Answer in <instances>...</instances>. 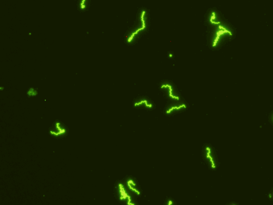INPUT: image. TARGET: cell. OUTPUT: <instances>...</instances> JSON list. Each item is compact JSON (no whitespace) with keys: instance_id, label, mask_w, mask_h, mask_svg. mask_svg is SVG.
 Here are the masks:
<instances>
[{"instance_id":"11","label":"cell","mask_w":273,"mask_h":205,"mask_svg":"<svg viewBox=\"0 0 273 205\" xmlns=\"http://www.w3.org/2000/svg\"><path fill=\"white\" fill-rule=\"evenodd\" d=\"M172 56H172V55H171V54H170V55H169V57H171Z\"/></svg>"},{"instance_id":"9","label":"cell","mask_w":273,"mask_h":205,"mask_svg":"<svg viewBox=\"0 0 273 205\" xmlns=\"http://www.w3.org/2000/svg\"><path fill=\"white\" fill-rule=\"evenodd\" d=\"M182 107H184V108H186V106H185V104H183L181 105V106H180L179 107H173L171 108L170 110L168 111L167 112V113H169L171 112V111L173 110H174V109H180L181 108H182Z\"/></svg>"},{"instance_id":"5","label":"cell","mask_w":273,"mask_h":205,"mask_svg":"<svg viewBox=\"0 0 273 205\" xmlns=\"http://www.w3.org/2000/svg\"><path fill=\"white\" fill-rule=\"evenodd\" d=\"M166 87H168L169 88V90H170V91H169V96L172 98H176L177 100H179V98L178 97V96H174L173 95H172V88H171V85H163L161 86V89H162V88H164Z\"/></svg>"},{"instance_id":"4","label":"cell","mask_w":273,"mask_h":205,"mask_svg":"<svg viewBox=\"0 0 273 205\" xmlns=\"http://www.w3.org/2000/svg\"><path fill=\"white\" fill-rule=\"evenodd\" d=\"M89 0H80L79 7L80 11H85L88 6Z\"/></svg>"},{"instance_id":"8","label":"cell","mask_w":273,"mask_h":205,"mask_svg":"<svg viewBox=\"0 0 273 205\" xmlns=\"http://www.w3.org/2000/svg\"><path fill=\"white\" fill-rule=\"evenodd\" d=\"M143 103H145V104H146V106H148V107H152V104H148V103H147V101H146V100H144V101H141V102H139V103H136V104H135V106H138V105L141 104H143Z\"/></svg>"},{"instance_id":"10","label":"cell","mask_w":273,"mask_h":205,"mask_svg":"<svg viewBox=\"0 0 273 205\" xmlns=\"http://www.w3.org/2000/svg\"><path fill=\"white\" fill-rule=\"evenodd\" d=\"M128 186H129V187H130V188L131 189H132V191H135V192H136V193H137L138 194H140V193H139V191H136V190H135V189L133 188L131 186V185H130V181H128Z\"/></svg>"},{"instance_id":"7","label":"cell","mask_w":273,"mask_h":205,"mask_svg":"<svg viewBox=\"0 0 273 205\" xmlns=\"http://www.w3.org/2000/svg\"><path fill=\"white\" fill-rule=\"evenodd\" d=\"M207 150L209 151V152H208V153L207 154V157H208V158H209L210 159V161L211 162V163H212V168H215V165H214V162H213V160H212V157H211L210 156V150L209 149V148H207Z\"/></svg>"},{"instance_id":"2","label":"cell","mask_w":273,"mask_h":205,"mask_svg":"<svg viewBox=\"0 0 273 205\" xmlns=\"http://www.w3.org/2000/svg\"><path fill=\"white\" fill-rule=\"evenodd\" d=\"M64 132L65 129L61 123H56L54 127L50 130V133L55 134L56 136L61 134L64 133Z\"/></svg>"},{"instance_id":"1","label":"cell","mask_w":273,"mask_h":205,"mask_svg":"<svg viewBox=\"0 0 273 205\" xmlns=\"http://www.w3.org/2000/svg\"><path fill=\"white\" fill-rule=\"evenodd\" d=\"M218 28H219L221 30L218 31V32L216 33V38H215V40H214V44L212 45V46L213 47L216 46V44L218 43V39H220V36H221V35H222V34H224L226 33H229L231 36H232V33H231L230 31L226 30L225 28L222 27L221 25L219 26H218Z\"/></svg>"},{"instance_id":"6","label":"cell","mask_w":273,"mask_h":205,"mask_svg":"<svg viewBox=\"0 0 273 205\" xmlns=\"http://www.w3.org/2000/svg\"><path fill=\"white\" fill-rule=\"evenodd\" d=\"M28 95L29 96H35L37 95V91L33 88H31L28 90Z\"/></svg>"},{"instance_id":"3","label":"cell","mask_w":273,"mask_h":205,"mask_svg":"<svg viewBox=\"0 0 273 205\" xmlns=\"http://www.w3.org/2000/svg\"><path fill=\"white\" fill-rule=\"evenodd\" d=\"M145 11H142V13H141V22H142V27L140 28L139 29H138V30H136L135 32H134V33H133L132 34V35L131 36L130 38L128 39V40L127 41L128 42V43H130L131 41L132 40L133 38V37H135V34H137V33L140 31V30H143L145 28V21H144V15H145Z\"/></svg>"}]
</instances>
